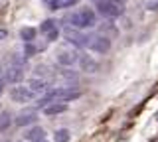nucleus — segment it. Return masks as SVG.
Listing matches in <instances>:
<instances>
[{"instance_id":"f257e3e1","label":"nucleus","mask_w":158,"mask_h":142,"mask_svg":"<svg viewBox=\"0 0 158 142\" xmlns=\"http://www.w3.org/2000/svg\"><path fill=\"white\" fill-rule=\"evenodd\" d=\"M69 24L77 30H85V28H93L97 24V16L91 8H79L69 16Z\"/></svg>"},{"instance_id":"f03ea898","label":"nucleus","mask_w":158,"mask_h":142,"mask_svg":"<svg viewBox=\"0 0 158 142\" xmlns=\"http://www.w3.org/2000/svg\"><path fill=\"white\" fill-rule=\"evenodd\" d=\"M81 97V91L75 89V87H59V89H53V91H49L48 95H46V99L42 101V105L44 103H53V101H73V99H79Z\"/></svg>"},{"instance_id":"7ed1b4c3","label":"nucleus","mask_w":158,"mask_h":142,"mask_svg":"<svg viewBox=\"0 0 158 142\" xmlns=\"http://www.w3.org/2000/svg\"><path fill=\"white\" fill-rule=\"evenodd\" d=\"M24 71H26V59H22L20 55H12V61L6 67V81H10V83L22 81Z\"/></svg>"},{"instance_id":"20e7f679","label":"nucleus","mask_w":158,"mask_h":142,"mask_svg":"<svg viewBox=\"0 0 158 142\" xmlns=\"http://www.w3.org/2000/svg\"><path fill=\"white\" fill-rule=\"evenodd\" d=\"M97 10L105 18H118L123 14V0H101L97 2Z\"/></svg>"},{"instance_id":"39448f33","label":"nucleus","mask_w":158,"mask_h":142,"mask_svg":"<svg viewBox=\"0 0 158 142\" xmlns=\"http://www.w3.org/2000/svg\"><path fill=\"white\" fill-rule=\"evenodd\" d=\"M87 47L91 51H97V53H107L111 50V40L103 34H97V36H89V43Z\"/></svg>"},{"instance_id":"423d86ee","label":"nucleus","mask_w":158,"mask_h":142,"mask_svg":"<svg viewBox=\"0 0 158 142\" xmlns=\"http://www.w3.org/2000/svg\"><path fill=\"white\" fill-rule=\"evenodd\" d=\"M65 38H67V42L69 43H73V46H77V47H87V43H89V36H85L83 32H79L77 28H73V26H69L65 28Z\"/></svg>"},{"instance_id":"0eeeda50","label":"nucleus","mask_w":158,"mask_h":142,"mask_svg":"<svg viewBox=\"0 0 158 142\" xmlns=\"http://www.w3.org/2000/svg\"><path fill=\"white\" fill-rule=\"evenodd\" d=\"M10 97H12L16 103H30L34 99V93L28 89L26 85H18V87H12V91H10Z\"/></svg>"},{"instance_id":"6e6552de","label":"nucleus","mask_w":158,"mask_h":142,"mask_svg":"<svg viewBox=\"0 0 158 142\" xmlns=\"http://www.w3.org/2000/svg\"><path fill=\"white\" fill-rule=\"evenodd\" d=\"M57 63L59 65H63V67H71V65H75V63L79 61V53L77 51H73V50H61L57 53Z\"/></svg>"},{"instance_id":"1a4fd4ad","label":"nucleus","mask_w":158,"mask_h":142,"mask_svg":"<svg viewBox=\"0 0 158 142\" xmlns=\"http://www.w3.org/2000/svg\"><path fill=\"white\" fill-rule=\"evenodd\" d=\"M40 32L46 34L48 42H56L57 36H59V30H57V22L56 20H44L42 26H40Z\"/></svg>"},{"instance_id":"9d476101","label":"nucleus","mask_w":158,"mask_h":142,"mask_svg":"<svg viewBox=\"0 0 158 142\" xmlns=\"http://www.w3.org/2000/svg\"><path fill=\"white\" fill-rule=\"evenodd\" d=\"M67 111V105L63 101H53V103H48L44 112H46L48 116H53V115H61V112Z\"/></svg>"},{"instance_id":"9b49d317","label":"nucleus","mask_w":158,"mask_h":142,"mask_svg":"<svg viewBox=\"0 0 158 142\" xmlns=\"http://www.w3.org/2000/svg\"><path fill=\"white\" fill-rule=\"evenodd\" d=\"M38 119V112L36 111H22L18 115V119H16V124L18 126H28V124H34Z\"/></svg>"},{"instance_id":"f8f14e48","label":"nucleus","mask_w":158,"mask_h":142,"mask_svg":"<svg viewBox=\"0 0 158 142\" xmlns=\"http://www.w3.org/2000/svg\"><path fill=\"white\" fill-rule=\"evenodd\" d=\"M79 65H81V69L87 71V73H97L99 71V63L93 59L91 55H81L79 57Z\"/></svg>"},{"instance_id":"ddd939ff","label":"nucleus","mask_w":158,"mask_h":142,"mask_svg":"<svg viewBox=\"0 0 158 142\" xmlns=\"http://www.w3.org/2000/svg\"><path fill=\"white\" fill-rule=\"evenodd\" d=\"M26 87L38 97V95H44V93H46V87H48V85H46V81H44V79H38V77H34V79H30V81L26 83Z\"/></svg>"},{"instance_id":"4468645a","label":"nucleus","mask_w":158,"mask_h":142,"mask_svg":"<svg viewBox=\"0 0 158 142\" xmlns=\"http://www.w3.org/2000/svg\"><path fill=\"white\" fill-rule=\"evenodd\" d=\"M26 140H32V142H40L46 138V132H44V128H40V126H34V128H30L26 134Z\"/></svg>"},{"instance_id":"2eb2a0df","label":"nucleus","mask_w":158,"mask_h":142,"mask_svg":"<svg viewBox=\"0 0 158 142\" xmlns=\"http://www.w3.org/2000/svg\"><path fill=\"white\" fill-rule=\"evenodd\" d=\"M77 2L79 0H48V6L52 8V10H59V8H69Z\"/></svg>"},{"instance_id":"dca6fc26","label":"nucleus","mask_w":158,"mask_h":142,"mask_svg":"<svg viewBox=\"0 0 158 142\" xmlns=\"http://www.w3.org/2000/svg\"><path fill=\"white\" fill-rule=\"evenodd\" d=\"M36 34H38L36 28H22V30H20V38H22L26 43H30V42L36 40Z\"/></svg>"},{"instance_id":"f3484780","label":"nucleus","mask_w":158,"mask_h":142,"mask_svg":"<svg viewBox=\"0 0 158 142\" xmlns=\"http://www.w3.org/2000/svg\"><path fill=\"white\" fill-rule=\"evenodd\" d=\"M69 138H71V132L67 128H59L53 134V142H69Z\"/></svg>"},{"instance_id":"a211bd4d","label":"nucleus","mask_w":158,"mask_h":142,"mask_svg":"<svg viewBox=\"0 0 158 142\" xmlns=\"http://www.w3.org/2000/svg\"><path fill=\"white\" fill-rule=\"evenodd\" d=\"M10 124H12V116H10V112H8V111H4L2 115H0V132L8 130V128H10Z\"/></svg>"},{"instance_id":"6ab92c4d","label":"nucleus","mask_w":158,"mask_h":142,"mask_svg":"<svg viewBox=\"0 0 158 142\" xmlns=\"http://www.w3.org/2000/svg\"><path fill=\"white\" fill-rule=\"evenodd\" d=\"M4 85H6V67H2V61H0V95L4 93Z\"/></svg>"},{"instance_id":"aec40b11","label":"nucleus","mask_w":158,"mask_h":142,"mask_svg":"<svg viewBox=\"0 0 158 142\" xmlns=\"http://www.w3.org/2000/svg\"><path fill=\"white\" fill-rule=\"evenodd\" d=\"M95 2H101V0H95Z\"/></svg>"},{"instance_id":"412c9836","label":"nucleus","mask_w":158,"mask_h":142,"mask_svg":"<svg viewBox=\"0 0 158 142\" xmlns=\"http://www.w3.org/2000/svg\"><path fill=\"white\" fill-rule=\"evenodd\" d=\"M40 142H46V140H40Z\"/></svg>"}]
</instances>
